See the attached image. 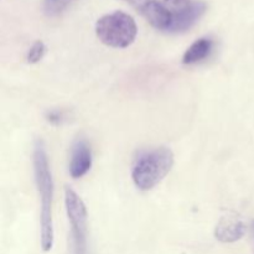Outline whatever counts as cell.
<instances>
[{
    "label": "cell",
    "instance_id": "cell-1",
    "mask_svg": "<svg viewBox=\"0 0 254 254\" xmlns=\"http://www.w3.org/2000/svg\"><path fill=\"white\" fill-rule=\"evenodd\" d=\"M34 173L39 191L41 211H40V242L44 252H50L54 247V222H52V198H54V180L50 170L46 149L41 140L34 146Z\"/></svg>",
    "mask_w": 254,
    "mask_h": 254
},
{
    "label": "cell",
    "instance_id": "cell-2",
    "mask_svg": "<svg viewBox=\"0 0 254 254\" xmlns=\"http://www.w3.org/2000/svg\"><path fill=\"white\" fill-rule=\"evenodd\" d=\"M173 165L174 154L170 149L165 146L153 149L143 153L136 159L131 178L139 190L149 191L164 180Z\"/></svg>",
    "mask_w": 254,
    "mask_h": 254
},
{
    "label": "cell",
    "instance_id": "cell-3",
    "mask_svg": "<svg viewBox=\"0 0 254 254\" xmlns=\"http://www.w3.org/2000/svg\"><path fill=\"white\" fill-rule=\"evenodd\" d=\"M96 34L107 46L124 49L135 41L138 26L130 15L123 11H114L104 15L97 21Z\"/></svg>",
    "mask_w": 254,
    "mask_h": 254
},
{
    "label": "cell",
    "instance_id": "cell-4",
    "mask_svg": "<svg viewBox=\"0 0 254 254\" xmlns=\"http://www.w3.org/2000/svg\"><path fill=\"white\" fill-rule=\"evenodd\" d=\"M64 203L68 220L71 222L73 254H88V228H87V208L76 191L66 186Z\"/></svg>",
    "mask_w": 254,
    "mask_h": 254
},
{
    "label": "cell",
    "instance_id": "cell-5",
    "mask_svg": "<svg viewBox=\"0 0 254 254\" xmlns=\"http://www.w3.org/2000/svg\"><path fill=\"white\" fill-rule=\"evenodd\" d=\"M171 15L170 34H180L190 30L206 11V4L201 0H155Z\"/></svg>",
    "mask_w": 254,
    "mask_h": 254
},
{
    "label": "cell",
    "instance_id": "cell-6",
    "mask_svg": "<svg viewBox=\"0 0 254 254\" xmlns=\"http://www.w3.org/2000/svg\"><path fill=\"white\" fill-rule=\"evenodd\" d=\"M123 1L133 6L151 26L160 31H169L171 25V15L155 0H123Z\"/></svg>",
    "mask_w": 254,
    "mask_h": 254
},
{
    "label": "cell",
    "instance_id": "cell-7",
    "mask_svg": "<svg viewBox=\"0 0 254 254\" xmlns=\"http://www.w3.org/2000/svg\"><path fill=\"white\" fill-rule=\"evenodd\" d=\"M92 166V151L86 140H77L72 148L69 174L73 179L86 175Z\"/></svg>",
    "mask_w": 254,
    "mask_h": 254
},
{
    "label": "cell",
    "instance_id": "cell-8",
    "mask_svg": "<svg viewBox=\"0 0 254 254\" xmlns=\"http://www.w3.org/2000/svg\"><path fill=\"white\" fill-rule=\"evenodd\" d=\"M246 233V226L240 217L235 215L223 216L217 223L215 236L220 242L232 243L241 240Z\"/></svg>",
    "mask_w": 254,
    "mask_h": 254
},
{
    "label": "cell",
    "instance_id": "cell-9",
    "mask_svg": "<svg viewBox=\"0 0 254 254\" xmlns=\"http://www.w3.org/2000/svg\"><path fill=\"white\" fill-rule=\"evenodd\" d=\"M213 50V40L211 37H201L189 46L183 56L184 64H195L203 61Z\"/></svg>",
    "mask_w": 254,
    "mask_h": 254
},
{
    "label": "cell",
    "instance_id": "cell-10",
    "mask_svg": "<svg viewBox=\"0 0 254 254\" xmlns=\"http://www.w3.org/2000/svg\"><path fill=\"white\" fill-rule=\"evenodd\" d=\"M72 0H44L42 9L46 16L56 17L68 9Z\"/></svg>",
    "mask_w": 254,
    "mask_h": 254
},
{
    "label": "cell",
    "instance_id": "cell-11",
    "mask_svg": "<svg viewBox=\"0 0 254 254\" xmlns=\"http://www.w3.org/2000/svg\"><path fill=\"white\" fill-rule=\"evenodd\" d=\"M45 52H46V46L42 41H36L34 42L31 47H30L29 52H27V62L30 64H37L42 57L45 56Z\"/></svg>",
    "mask_w": 254,
    "mask_h": 254
},
{
    "label": "cell",
    "instance_id": "cell-12",
    "mask_svg": "<svg viewBox=\"0 0 254 254\" xmlns=\"http://www.w3.org/2000/svg\"><path fill=\"white\" fill-rule=\"evenodd\" d=\"M251 233H252V240H253V246H254V221L251 225Z\"/></svg>",
    "mask_w": 254,
    "mask_h": 254
}]
</instances>
